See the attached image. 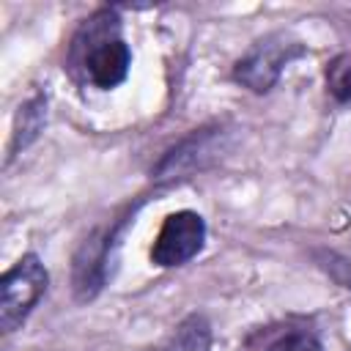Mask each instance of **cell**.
<instances>
[{
  "label": "cell",
  "mask_w": 351,
  "mask_h": 351,
  "mask_svg": "<svg viewBox=\"0 0 351 351\" xmlns=\"http://www.w3.org/2000/svg\"><path fill=\"white\" fill-rule=\"evenodd\" d=\"M208 346H211V326L203 315L195 313L178 324L165 351H208Z\"/></svg>",
  "instance_id": "cell-5"
},
{
  "label": "cell",
  "mask_w": 351,
  "mask_h": 351,
  "mask_svg": "<svg viewBox=\"0 0 351 351\" xmlns=\"http://www.w3.org/2000/svg\"><path fill=\"white\" fill-rule=\"evenodd\" d=\"M266 351H321V343L307 332H291L274 340Z\"/></svg>",
  "instance_id": "cell-8"
},
{
  "label": "cell",
  "mask_w": 351,
  "mask_h": 351,
  "mask_svg": "<svg viewBox=\"0 0 351 351\" xmlns=\"http://www.w3.org/2000/svg\"><path fill=\"white\" fill-rule=\"evenodd\" d=\"M299 55H302V44L288 38L285 33L266 36L233 66V80L255 93H266L280 80L282 69Z\"/></svg>",
  "instance_id": "cell-3"
},
{
  "label": "cell",
  "mask_w": 351,
  "mask_h": 351,
  "mask_svg": "<svg viewBox=\"0 0 351 351\" xmlns=\"http://www.w3.org/2000/svg\"><path fill=\"white\" fill-rule=\"evenodd\" d=\"M41 126H44V99L36 96V99L27 101V104L22 107V112H19V126H16V132H14V145H11V151L25 148V145L41 132Z\"/></svg>",
  "instance_id": "cell-6"
},
{
  "label": "cell",
  "mask_w": 351,
  "mask_h": 351,
  "mask_svg": "<svg viewBox=\"0 0 351 351\" xmlns=\"http://www.w3.org/2000/svg\"><path fill=\"white\" fill-rule=\"evenodd\" d=\"M326 88H329V93L337 101L351 104V52L340 55L337 60L329 63V69H326Z\"/></svg>",
  "instance_id": "cell-7"
},
{
  "label": "cell",
  "mask_w": 351,
  "mask_h": 351,
  "mask_svg": "<svg viewBox=\"0 0 351 351\" xmlns=\"http://www.w3.org/2000/svg\"><path fill=\"white\" fill-rule=\"evenodd\" d=\"M206 241V222L197 211H173L167 214V219L162 222L154 247H151V261L162 269L170 266H181L186 261H192Z\"/></svg>",
  "instance_id": "cell-4"
},
{
  "label": "cell",
  "mask_w": 351,
  "mask_h": 351,
  "mask_svg": "<svg viewBox=\"0 0 351 351\" xmlns=\"http://www.w3.org/2000/svg\"><path fill=\"white\" fill-rule=\"evenodd\" d=\"M47 269L38 255H22L0 280V326L14 332L47 291Z\"/></svg>",
  "instance_id": "cell-2"
},
{
  "label": "cell",
  "mask_w": 351,
  "mask_h": 351,
  "mask_svg": "<svg viewBox=\"0 0 351 351\" xmlns=\"http://www.w3.org/2000/svg\"><path fill=\"white\" fill-rule=\"evenodd\" d=\"M74 55L85 69V77L101 90L121 85L132 66V52L121 38L118 16L110 11L96 14L82 27L74 44Z\"/></svg>",
  "instance_id": "cell-1"
}]
</instances>
